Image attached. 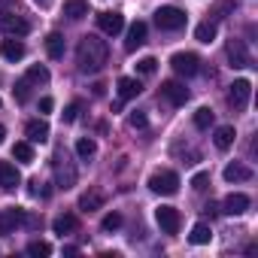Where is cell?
Returning <instances> with one entry per match:
<instances>
[{"instance_id": "obj_16", "label": "cell", "mask_w": 258, "mask_h": 258, "mask_svg": "<svg viewBox=\"0 0 258 258\" xmlns=\"http://www.w3.org/2000/svg\"><path fill=\"white\" fill-rule=\"evenodd\" d=\"M25 134H28V140H31V143H46V140H49V124H46V121H40V118H34V121H28Z\"/></svg>"}, {"instance_id": "obj_1", "label": "cell", "mask_w": 258, "mask_h": 258, "mask_svg": "<svg viewBox=\"0 0 258 258\" xmlns=\"http://www.w3.org/2000/svg\"><path fill=\"white\" fill-rule=\"evenodd\" d=\"M106 58H109L106 40H100V37H94V34H88V37H82V40H79L76 64H79V70H82V73H97V70L106 64Z\"/></svg>"}, {"instance_id": "obj_23", "label": "cell", "mask_w": 258, "mask_h": 258, "mask_svg": "<svg viewBox=\"0 0 258 258\" xmlns=\"http://www.w3.org/2000/svg\"><path fill=\"white\" fill-rule=\"evenodd\" d=\"M234 127L231 124H222V127H216V134H213V143H216V149H231V143H234Z\"/></svg>"}, {"instance_id": "obj_12", "label": "cell", "mask_w": 258, "mask_h": 258, "mask_svg": "<svg viewBox=\"0 0 258 258\" xmlns=\"http://www.w3.org/2000/svg\"><path fill=\"white\" fill-rule=\"evenodd\" d=\"M146 34H149V28H146V22H134L131 28H127V40H124V52H137L143 43H146Z\"/></svg>"}, {"instance_id": "obj_20", "label": "cell", "mask_w": 258, "mask_h": 258, "mask_svg": "<svg viewBox=\"0 0 258 258\" xmlns=\"http://www.w3.org/2000/svg\"><path fill=\"white\" fill-rule=\"evenodd\" d=\"M76 228H79V219H76L73 213H64V216H58V219L52 222V231L61 234V237H64V234H73Z\"/></svg>"}, {"instance_id": "obj_38", "label": "cell", "mask_w": 258, "mask_h": 258, "mask_svg": "<svg viewBox=\"0 0 258 258\" xmlns=\"http://www.w3.org/2000/svg\"><path fill=\"white\" fill-rule=\"evenodd\" d=\"M52 106H55L52 97H43V100H40V112H52Z\"/></svg>"}, {"instance_id": "obj_42", "label": "cell", "mask_w": 258, "mask_h": 258, "mask_svg": "<svg viewBox=\"0 0 258 258\" xmlns=\"http://www.w3.org/2000/svg\"><path fill=\"white\" fill-rule=\"evenodd\" d=\"M0 106H4V103H0Z\"/></svg>"}, {"instance_id": "obj_4", "label": "cell", "mask_w": 258, "mask_h": 258, "mask_svg": "<svg viewBox=\"0 0 258 258\" xmlns=\"http://www.w3.org/2000/svg\"><path fill=\"white\" fill-rule=\"evenodd\" d=\"M170 67L179 73V76H195L198 70H201V58L195 55V52H176L173 58H170Z\"/></svg>"}, {"instance_id": "obj_19", "label": "cell", "mask_w": 258, "mask_h": 258, "mask_svg": "<svg viewBox=\"0 0 258 258\" xmlns=\"http://www.w3.org/2000/svg\"><path fill=\"white\" fill-rule=\"evenodd\" d=\"M225 179H228V182H249V179H252V170H249L246 164L234 161V164L225 167Z\"/></svg>"}, {"instance_id": "obj_39", "label": "cell", "mask_w": 258, "mask_h": 258, "mask_svg": "<svg viewBox=\"0 0 258 258\" xmlns=\"http://www.w3.org/2000/svg\"><path fill=\"white\" fill-rule=\"evenodd\" d=\"M204 213H207V216H216V213H219V207H216V204H207V207H204Z\"/></svg>"}, {"instance_id": "obj_31", "label": "cell", "mask_w": 258, "mask_h": 258, "mask_svg": "<svg viewBox=\"0 0 258 258\" xmlns=\"http://www.w3.org/2000/svg\"><path fill=\"white\" fill-rule=\"evenodd\" d=\"M28 255H34V258H46V255H52V246H49L46 240H34V243H28Z\"/></svg>"}, {"instance_id": "obj_41", "label": "cell", "mask_w": 258, "mask_h": 258, "mask_svg": "<svg viewBox=\"0 0 258 258\" xmlns=\"http://www.w3.org/2000/svg\"><path fill=\"white\" fill-rule=\"evenodd\" d=\"M4 137H7V131H4V124H0V143H4Z\"/></svg>"}, {"instance_id": "obj_14", "label": "cell", "mask_w": 258, "mask_h": 258, "mask_svg": "<svg viewBox=\"0 0 258 258\" xmlns=\"http://www.w3.org/2000/svg\"><path fill=\"white\" fill-rule=\"evenodd\" d=\"M246 210H249V195H240V191L228 195L225 204H222V213L225 216H243Z\"/></svg>"}, {"instance_id": "obj_24", "label": "cell", "mask_w": 258, "mask_h": 258, "mask_svg": "<svg viewBox=\"0 0 258 258\" xmlns=\"http://www.w3.org/2000/svg\"><path fill=\"white\" fill-rule=\"evenodd\" d=\"M46 52H49L52 61H61L64 58V37L61 34H49L46 37Z\"/></svg>"}, {"instance_id": "obj_8", "label": "cell", "mask_w": 258, "mask_h": 258, "mask_svg": "<svg viewBox=\"0 0 258 258\" xmlns=\"http://www.w3.org/2000/svg\"><path fill=\"white\" fill-rule=\"evenodd\" d=\"M249 94H252V82H249V79H237V82L231 85V91H228V103H231L234 109H246Z\"/></svg>"}, {"instance_id": "obj_40", "label": "cell", "mask_w": 258, "mask_h": 258, "mask_svg": "<svg viewBox=\"0 0 258 258\" xmlns=\"http://www.w3.org/2000/svg\"><path fill=\"white\" fill-rule=\"evenodd\" d=\"M34 4H37L40 10H46V7H52V0H34Z\"/></svg>"}, {"instance_id": "obj_15", "label": "cell", "mask_w": 258, "mask_h": 258, "mask_svg": "<svg viewBox=\"0 0 258 258\" xmlns=\"http://www.w3.org/2000/svg\"><path fill=\"white\" fill-rule=\"evenodd\" d=\"M22 182V176H19V170L10 164V161H0V188H7V191H13L16 185Z\"/></svg>"}, {"instance_id": "obj_27", "label": "cell", "mask_w": 258, "mask_h": 258, "mask_svg": "<svg viewBox=\"0 0 258 258\" xmlns=\"http://www.w3.org/2000/svg\"><path fill=\"white\" fill-rule=\"evenodd\" d=\"M213 109L210 106H201L198 112H195V127H198V131H210V127H213Z\"/></svg>"}, {"instance_id": "obj_6", "label": "cell", "mask_w": 258, "mask_h": 258, "mask_svg": "<svg viewBox=\"0 0 258 258\" xmlns=\"http://www.w3.org/2000/svg\"><path fill=\"white\" fill-rule=\"evenodd\" d=\"M55 176H58V185L61 188H70L76 182V167L67 161V152H58L55 155Z\"/></svg>"}, {"instance_id": "obj_17", "label": "cell", "mask_w": 258, "mask_h": 258, "mask_svg": "<svg viewBox=\"0 0 258 258\" xmlns=\"http://www.w3.org/2000/svg\"><path fill=\"white\" fill-rule=\"evenodd\" d=\"M103 191H97V188H91V191H85L82 198H79V210L82 213H94V210H100L103 207Z\"/></svg>"}, {"instance_id": "obj_26", "label": "cell", "mask_w": 258, "mask_h": 258, "mask_svg": "<svg viewBox=\"0 0 258 258\" xmlns=\"http://www.w3.org/2000/svg\"><path fill=\"white\" fill-rule=\"evenodd\" d=\"M195 40L198 43H213L216 40V22H201L195 28Z\"/></svg>"}, {"instance_id": "obj_33", "label": "cell", "mask_w": 258, "mask_h": 258, "mask_svg": "<svg viewBox=\"0 0 258 258\" xmlns=\"http://www.w3.org/2000/svg\"><path fill=\"white\" fill-rule=\"evenodd\" d=\"M155 67H158V61H155V58H140V61H137V73H143V76H152V73H155Z\"/></svg>"}, {"instance_id": "obj_35", "label": "cell", "mask_w": 258, "mask_h": 258, "mask_svg": "<svg viewBox=\"0 0 258 258\" xmlns=\"http://www.w3.org/2000/svg\"><path fill=\"white\" fill-rule=\"evenodd\" d=\"M115 228H121V216H118V213H109V216L103 219V231H115Z\"/></svg>"}, {"instance_id": "obj_36", "label": "cell", "mask_w": 258, "mask_h": 258, "mask_svg": "<svg viewBox=\"0 0 258 258\" xmlns=\"http://www.w3.org/2000/svg\"><path fill=\"white\" fill-rule=\"evenodd\" d=\"M207 182H210V173H195L191 188H195V191H204V188H207Z\"/></svg>"}, {"instance_id": "obj_25", "label": "cell", "mask_w": 258, "mask_h": 258, "mask_svg": "<svg viewBox=\"0 0 258 258\" xmlns=\"http://www.w3.org/2000/svg\"><path fill=\"white\" fill-rule=\"evenodd\" d=\"M188 240H191L195 246H207V243L213 240V231H210V225H207V222H198V225L191 228V234H188Z\"/></svg>"}, {"instance_id": "obj_9", "label": "cell", "mask_w": 258, "mask_h": 258, "mask_svg": "<svg viewBox=\"0 0 258 258\" xmlns=\"http://www.w3.org/2000/svg\"><path fill=\"white\" fill-rule=\"evenodd\" d=\"M0 31L10 34V37H25L31 31V25L22 16H16V13H4V16H0Z\"/></svg>"}, {"instance_id": "obj_2", "label": "cell", "mask_w": 258, "mask_h": 258, "mask_svg": "<svg viewBox=\"0 0 258 258\" xmlns=\"http://www.w3.org/2000/svg\"><path fill=\"white\" fill-rule=\"evenodd\" d=\"M185 22H188V16H185L182 10H176V7H161V10H155V25H158L161 31H182Z\"/></svg>"}, {"instance_id": "obj_32", "label": "cell", "mask_w": 258, "mask_h": 258, "mask_svg": "<svg viewBox=\"0 0 258 258\" xmlns=\"http://www.w3.org/2000/svg\"><path fill=\"white\" fill-rule=\"evenodd\" d=\"M13 91H16V100H19V103H28V97H31V82H28V79H19Z\"/></svg>"}, {"instance_id": "obj_22", "label": "cell", "mask_w": 258, "mask_h": 258, "mask_svg": "<svg viewBox=\"0 0 258 258\" xmlns=\"http://www.w3.org/2000/svg\"><path fill=\"white\" fill-rule=\"evenodd\" d=\"M64 16L70 22H79V19L88 16V4H85V0H64Z\"/></svg>"}, {"instance_id": "obj_3", "label": "cell", "mask_w": 258, "mask_h": 258, "mask_svg": "<svg viewBox=\"0 0 258 258\" xmlns=\"http://www.w3.org/2000/svg\"><path fill=\"white\" fill-rule=\"evenodd\" d=\"M149 188L155 195H176L179 191V176L173 170H158L149 176Z\"/></svg>"}, {"instance_id": "obj_34", "label": "cell", "mask_w": 258, "mask_h": 258, "mask_svg": "<svg viewBox=\"0 0 258 258\" xmlns=\"http://www.w3.org/2000/svg\"><path fill=\"white\" fill-rule=\"evenodd\" d=\"M79 112H82V103H79V100H73V103H70L61 115H64V121L70 124V121H76V118H79Z\"/></svg>"}, {"instance_id": "obj_30", "label": "cell", "mask_w": 258, "mask_h": 258, "mask_svg": "<svg viewBox=\"0 0 258 258\" xmlns=\"http://www.w3.org/2000/svg\"><path fill=\"white\" fill-rule=\"evenodd\" d=\"M28 82H37V85H46L49 82V70L46 67H40V64H34L31 70H28V76H25Z\"/></svg>"}, {"instance_id": "obj_5", "label": "cell", "mask_w": 258, "mask_h": 258, "mask_svg": "<svg viewBox=\"0 0 258 258\" xmlns=\"http://www.w3.org/2000/svg\"><path fill=\"white\" fill-rule=\"evenodd\" d=\"M155 222L164 234H179V225H182V216L176 207H158L155 210Z\"/></svg>"}, {"instance_id": "obj_11", "label": "cell", "mask_w": 258, "mask_h": 258, "mask_svg": "<svg viewBox=\"0 0 258 258\" xmlns=\"http://www.w3.org/2000/svg\"><path fill=\"white\" fill-rule=\"evenodd\" d=\"M25 222V210L19 207H10V210H0V234H16V228Z\"/></svg>"}, {"instance_id": "obj_7", "label": "cell", "mask_w": 258, "mask_h": 258, "mask_svg": "<svg viewBox=\"0 0 258 258\" xmlns=\"http://www.w3.org/2000/svg\"><path fill=\"white\" fill-rule=\"evenodd\" d=\"M228 61H231V67H237V70L252 67V55H249V49H246L243 40H231V43H228Z\"/></svg>"}, {"instance_id": "obj_18", "label": "cell", "mask_w": 258, "mask_h": 258, "mask_svg": "<svg viewBox=\"0 0 258 258\" xmlns=\"http://www.w3.org/2000/svg\"><path fill=\"white\" fill-rule=\"evenodd\" d=\"M140 91H143L140 79H131V76H121V79H118V97H121V100H131V97H137Z\"/></svg>"}, {"instance_id": "obj_13", "label": "cell", "mask_w": 258, "mask_h": 258, "mask_svg": "<svg viewBox=\"0 0 258 258\" xmlns=\"http://www.w3.org/2000/svg\"><path fill=\"white\" fill-rule=\"evenodd\" d=\"M97 28H100L103 34L115 37V34H121L124 19H121V13H100V16H97Z\"/></svg>"}, {"instance_id": "obj_29", "label": "cell", "mask_w": 258, "mask_h": 258, "mask_svg": "<svg viewBox=\"0 0 258 258\" xmlns=\"http://www.w3.org/2000/svg\"><path fill=\"white\" fill-rule=\"evenodd\" d=\"M13 158H19L22 164H31V161H34V149H31V143H16V146H13Z\"/></svg>"}, {"instance_id": "obj_28", "label": "cell", "mask_w": 258, "mask_h": 258, "mask_svg": "<svg viewBox=\"0 0 258 258\" xmlns=\"http://www.w3.org/2000/svg\"><path fill=\"white\" fill-rule=\"evenodd\" d=\"M97 152V143L91 140V137H82V140H76V155L79 158H91Z\"/></svg>"}, {"instance_id": "obj_37", "label": "cell", "mask_w": 258, "mask_h": 258, "mask_svg": "<svg viewBox=\"0 0 258 258\" xmlns=\"http://www.w3.org/2000/svg\"><path fill=\"white\" fill-rule=\"evenodd\" d=\"M127 124H131V127H146V115L143 112H131V115H127Z\"/></svg>"}, {"instance_id": "obj_21", "label": "cell", "mask_w": 258, "mask_h": 258, "mask_svg": "<svg viewBox=\"0 0 258 258\" xmlns=\"http://www.w3.org/2000/svg\"><path fill=\"white\" fill-rule=\"evenodd\" d=\"M0 55H4L7 61H13V64H16V61H22V58H25V46H22L16 37H13V40H4V46H0Z\"/></svg>"}, {"instance_id": "obj_10", "label": "cell", "mask_w": 258, "mask_h": 258, "mask_svg": "<svg viewBox=\"0 0 258 258\" xmlns=\"http://www.w3.org/2000/svg\"><path fill=\"white\" fill-rule=\"evenodd\" d=\"M161 97H164L167 103H173V106H182V103L188 100V88H185L182 82L167 79V82H161Z\"/></svg>"}]
</instances>
